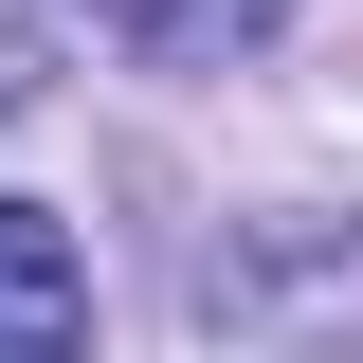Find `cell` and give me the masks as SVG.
I'll list each match as a JSON object with an SVG mask.
<instances>
[{
	"label": "cell",
	"instance_id": "6da1fadb",
	"mask_svg": "<svg viewBox=\"0 0 363 363\" xmlns=\"http://www.w3.org/2000/svg\"><path fill=\"white\" fill-rule=\"evenodd\" d=\"M73 327H91V255L37 218V200H0V345L37 363V345H73Z\"/></svg>",
	"mask_w": 363,
	"mask_h": 363
},
{
	"label": "cell",
	"instance_id": "7a4b0ae2",
	"mask_svg": "<svg viewBox=\"0 0 363 363\" xmlns=\"http://www.w3.org/2000/svg\"><path fill=\"white\" fill-rule=\"evenodd\" d=\"M109 18H128L145 55H236V37H272L291 0H109Z\"/></svg>",
	"mask_w": 363,
	"mask_h": 363
}]
</instances>
